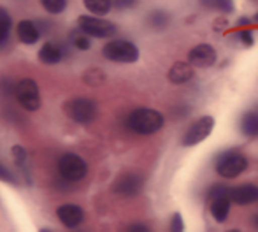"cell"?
I'll return each instance as SVG.
<instances>
[{
    "label": "cell",
    "mask_w": 258,
    "mask_h": 232,
    "mask_svg": "<svg viewBox=\"0 0 258 232\" xmlns=\"http://www.w3.org/2000/svg\"><path fill=\"white\" fill-rule=\"evenodd\" d=\"M163 123H165L163 114L151 107H137L126 118V127L141 136H151V134L158 132Z\"/></svg>",
    "instance_id": "obj_1"
},
{
    "label": "cell",
    "mask_w": 258,
    "mask_h": 232,
    "mask_svg": "<svg viewBox=\"0 0 258 232\" xmlns=\"http://www.w3.org/2000/svg\"><path fill=\"white\" fill-rule=\"evenodd\" d=\"M248 158L242 151L239 150H225L216 157L214 167L216 172L225 180H234V178L241 176L242 172L248 169Z\"/></svg>",
    "instance_id": "obj_2"
},
{
    "label": "cell",
    "mask_w": 258,
    "mask_h": 232,
    "mask_svg": "<svg viewBox=\"0 0 258 232\" xmlns=\"http://www.w3.org/2000/svg\"><path fill=\"white\" fill-rule=\"evenodd\" d=\"M102 55L111 62L118 64H134L139 60V48L125 39H112L104 46Z\"/></svg>",
    "instance_id": "obj_3"
},
{
    "label": "cell",
    "mask_w": 258,
    "mask_h": 232,
    "mask_svg": "<svg viewBox=\"0 0 258 232\" xmlns=\"http://www.w3.org/2000/svg\"><path fill=\"white\" fill-rule=\"evenodd\" d=\"M78 27L81 32H85L90 37H97V39H105V37H112L116 34V25L112 21H107L104 18L99 16H90V14H83L78 18Z\"/></svg>",
    "instance_id": "obj_4"
},
{
    "label": "cell",
    "mask_w": 258,
    "mask_h": 232,
    "mask_svg": "<svg viewBox=\"0 0 258 232\" xmlns=\"http://www.w3.org/2000/svg\"><path fill=\"white\" fill-rule=\"evenodd\" d=\"M14 95H16L20 106L25 107L27 111H37L42 104L39 86L32 78L20 79L16 83V88H14Z\"/></svg>",
    "instance_id": "obj_5"
},
{
    "label": "cell",
    "mask_w": 258,
    "mask_h": 232,
    "mask_svg": "<svg viewBox=\"0 0 258 232\" xmlns=\"http://www.w3.org/2000/svg\"><path fill=\"white\" fill-rule=\"evenodd\" d=\"M63 111L76 123L86 125L97 116V104L86 97H76V99H71L63 104Z\"/></svg>",
    "instance_id": "obj_6"
},
{
    "label": "cell",
    "mask_w": 258,
    "mask_h": 232,
    "mask_svg": "<svg viewBox=\"0 0 258 232\" xmlns=\"http://www.w3.org/2000/svg\"><path fill=\"white\" fill-rule=\"evenodd\" d=\"M58 171H60L63 180L79 181L86 176V172H88V164H86L85 158H81L79 155L67 153L60 158V162H58Z\"/></svg>",
    "instance_id": "obj_7"
},
{
    "label": "cell",
    "mask_w": 258,
    "mask_h": 232,
    "mask_svg": "<svg viewBox=\"0 0 258 232\" xmlns=\"http://www.w3.org/2000/svg\"><path fill=\"white\" fill-rule=\"evenodd\" d=\"M214 129V118L213 116H202L197 122H194L183 134L181 144L183 146H195V144L202 143L209 137V134Z\"/></svg>",
    "instance_id": "obj_8"
},
{
    "label": "cell",
    "mask_w": 258,
    "mask_h": 232,
    "mask_svg": "<svg viewBox=\"0 0 258 232\" xmlns=\"http://www.w3.org/2000/svg\"><path fill=\"white\" fill-rule=\"evenodd\" d=\"M216 49L213 48L211 44H197L188 51V62H190L194 67H199V69H209L216 64Z\"/></svg>",
    "instance_id": "obj_9"
},
{
    "label": "cell",
    "mask_w": 258,
    "mask_h": 232,
    "mask_svg": "<svg viewBox=\"0 0 258 232\" xmlns=\"http://www.w3.org/2000/svg\"><path fill=\"white\" fill-rule=\"evenodd\" d=\"M144 187V178L139 176V174H123V176L118 178V181L114 183V192L118 195H123V197H134V195L141 194Z\"/></svg>",
    "instance_id": "obj_10"
},
{
    "label": "cell",
    "mask_w": 258,
    "mask_h": 232,
    "mask_svg": "<svg viewBox=\"0 0 258 232\" xmlns=\"http://www.w3.org/2000/svg\"><path fill=\"white\" fill-rule=\"evenodd\" d=\"M56 216L60 218V222L69 229H76L83 223L85 220V211L79 208L78 204H61L56 209Z\"/></svg>",
    "instance_id": "obj_11"
},
{
    "label": "cell",
    "mask_w": 258,
    "mask_h": 232,
    "mask_svg": "<svg viewBox=\"0 0 258 232\" xmlns=\"http://www.w3.org/2000/svg\"><path fill=\"white\" fill-rule=\"evenodd\" d=\"M228 197H230V201L234 202V204H239V206L253 204V202L258 201V187L251 183L239 185V187L230 188Z\"/></svg>",
    "instance_id": "obj_12"
},
{
    "label": "cell",
    "mask_w": 258,
    "mask_h": 232,
    "mask_svg": "<svg viewBox=\"0 0 258 232\" xmlns=\"http://www.w3.org/2000/svg\"><path fill=\"white\" fill-rule=\"evenodd\" d=\"M230 208H232V201L228 197V194H221L216 197L209 199V211L211 216L216 220L218 223H225L230 215Z\"/></svg>",
    "instance_id": "obj_13"
},
{
    "label": "cell",
    "mask_w": 258,
    "mask_h": 232,
    "mask_svg": "<svg viewBox=\"0 0 258 232\" xmlns=\"http://www.w3.org/2000/svg\"><path fill=\"white\" fill-rule=\"evenodd\" d=\"M167 78L172 85H184V83H190L195 78V69L190 62H176L169 69Z\"/></svg>",
    "instance_id": "obj_14"
},
{
    "label": "cell",
    "mask_w": 258,
    "mask_h": 232,
    "mask_svg": "<svg viewBox=\"0 0 258 232\" xmlns=\"http://www.w3.org/2000/svg\"><path fill=\"white\" fill-rule=\"evenodd\" d=\"M18 37H20V41L23 42V44H35V42L39 41V37H41V32H39V28L35 27L34 21L30 20H21L20 23H18Z\"/></svg>",
    "instance_id": "obj_15"
},
{
    "label": "cell",
    "mask_w": 258,
    "mask_h": 232,
    "mask_svg": "<svg viewBox=\"0 0 258 232\" xmlns=\"http://www.w3.org/2000/svg\"><path fill=\"white\" fill-rule=\"evenodd\" d=\"M239 127H241V132L248 139H258V106L242 114Z\"/></svg>",
    "instance_id": "obj_16"
},
{
    "label": "cell",
    "mask_w": 258,
    "mask_h": 232,
    "mask_svg": "<svg viewBox=\"0 0 258 232\" xmlns=\"http://www.w3.org/2000/svg\"><path fill=\"white\" fill-rule=\"evenodd\" d=\"M146 21H148V27L160 32L169 27L170 21H172V16H170V13H167V11H163V9H155L148 14Z\"/></svg>",
    "instance_id": "obj_17"
},
{
    "label": "cell",
    "mask_w": 258,
    "mask_h": 232,
    "mask_svg": "<svg viewBox=\"0 0 258 232\" xmlns=\"http://www.w3.org/2000/svg\"><path fill=\"white\" fill-rule=\"evenodd\" d=\"M39 60L48 65L58 64L61 60V49L56 44H53V42H44L41 46V49H39Z\"/></svg>",
    "instance_id": "obj_18"
},
{
    "label": "cell",
    "mask_w": 258,
    "mask_h": 232,
    "mask_svg": "<svg viewBox=\"0 0 258 232\" xmlns=\"http://www.w3.org/2000/svg\"><path fill=\"white\" fill-rule=\"evenodd\" d=\"M201 6L207 11H214V13H221V14H230L234 13L235 6L234 0H199Z\"/></svg>",
    "instance_id": "obj_19"
},
{
    "label": "cell",
    "mask_w": 258,
    "mask_h": 232,
    "mask_svg": "<svg viewBox=\"0 0 258 232\" xmlns=\"http://www.w3.org/2000/svg\"><path fill=\"white\" fill-rule=\"evenodd\" d=\"M85 7L93 16H105L112 9V0H83Z\"/></svg>",
    "instance_id": "obj_20"
},
{
    "label": "cell",
    "mask_w": 258,
    "mask_h": 232,
    "mask_svg": "<svg viewBox=\"0 0 258 232\" xmlns=\"http://www.w3.org/2000/svg\"><path fill=\"white\" fill-rule=\"evenodd\" d=\"M11 27H13V18L7 13L6 7H0V46L6 44L9 39Z\"/></svg>",
    "instance_id": "obj_21"
},
{
    "label": "cell",
    "mask_w": 258,
    "mask_h": 232,
    "mask_svg": "<svg viewBox=\"0 0 258 232\" xmlns=\"http://www.w3.org/2000/svg\"><path fill=\"white\" fill-rule=\"evenodd\" d=\"M83 81L90 86H100L105 83V74L100 69H88V71L83 74Z\"/></svg>",
    "instance_id": "obj_22"
},
{
    "label": "cell",
    "mask_w": 258,
    "mask_h": 232,
    "mask_svg": "<svg viewBox=\"0 0 258 232\" xmlns=\"http://www.w3.org/2000/svg\"><path fill=\"white\" fill-rule=\"evenodd\" d=\"M71 39H72V44L78 49H81V51H86V49H90V46H92L90 35H86L85 32H72Z\"/></svg>",
    "instance_id": "obj_23"
},
{
    "label": "cell",
    "mask_w": 258,
    "mask_h": 232,
    "mask_svg": "<svg viewBox=\"0 0 258 232\" xmlns=\"http://www.w3.org/2000/svg\"><path fill=\"white\" fill-rule=\"evenodd\" d=\"M42 7L51 14H60L67 7V0H41Z\"/></svg>",
    "instance_id": "obj_24"
},
{
    "label": "cell",
    "mask_w": 258,
    "mask_h": 232,
    "mask_svg": "<svg viewBox=\"0 0 258 232\" xmlns=\"http://www.w3.org/2000/svg\"><path fill=\"white\" fill-rule=\"evenodd\" d=\"M13 157L20 167H25V164H27V150L23 146H20V144L13 146Z\"/></svg>",
    "instance_id": "obj_25"
},
{
    "label": "cell",
    "mask_w": 258,
    "mask_h": 232,
    "mask_svg": "<svg viewBox=\"0 0 258 232\" xmlns=\"http://www.w3.org/2000/svg\"><path fill=\"white\" fill-rule=\"evenodd\" d=\"M237 37H239V41H241L242 46H248L249 48V46L255 44V37H253V32L249 30V28H242V30H239Z\"/></svg>",
    "instance_id": "obj_26"
},
{
    "label": "cell",
    "mask_w": 258,
    "mask_h": 232,
    "mask_svg": "<svg viewBox=\"0 0 258 232\" xmlns=\"http://www.w3.org/2000/svg\"><path fill=\"white\" fill-rule=\"evenodd\" d=\"M169 232H184V222H183V216H181L179 213H174L172 218H170Z\"/></svg>",
    "instance_id": "obj_27"
},
{
    "label": "cell",
    "mask_w": 258,
    "mask_h": 232,
    "mask_svg": "<svg viewBox=\"0 0 258 232\" xmlns=\"http://www.w3.org/2000/svg\"><path fill=\"white\" fill-rule=\"evenodd\" d=\"M137 4V0H112V6L116 7V9H130V7H134Z\"/></svg>",
    "instance_id": "obj_28"
},
{
    "label": "cell",
    "mask_w": 258,
    "mask_h": 232,
    "mask_svg": "<svg viewBox=\"0 0 258 232\" xmlns=\"http://www.w3.org/2000/svg\"><path fill=\"white\" fill-rule=\"evenodd\" d=\"M0 180L6 181V183H14V178L13 174H11L9 171H7L6 167H4L2 164H0Z\"/></svg>",
    "instance_id": "obj_29"
},
{
    "label": "cell",
    "mask_w": 258,
    "mask_h": 232,
    "mask_svg": "<svg viewBox=\"0 0 258 232\" xmlns=\"http://www.w3.org/2000/svg\"><path fill=\"white\" fill-rule=\"evenodd\" d=\"M126 232H150V229H148V225H144V223H132V225L126 229Z\"/></svg>",
    "instance_id": "obj_30"
},
{
    "label": "cell",
    "mask_w": 258,
    "mask_h": 232,
    "mask_svg": "<svg viewBox=\"0 0 258 232\" xmlns=\"http://www.w3.org/2000/svg\"><path fill=\"white\" fill-rule=\"evenodd\" d=\"M237 25L239 27H246V25H249V20L248 18H241V20L237 21Z\"/></svg>",
    "instance_id": "obj_31"
},
{
    "label": "cell",
    "mask_w": 258,
    "mask_h": 232,
    "mask_svg": "<svg viewBox=\"0 0 258 232\" xmlns=\"http://www.w3.org/2000/svg\"><path fill=\"white\" fill-rule=\"evenodd\" d=\"M251 223H253V227H255V229L258 230V215L253 216V218H251Z\"/></svg>",
    "instance_id": "obj_32"
},
{
    "label": "cell",
    "mask_w": 258,
    "mask_h": 232,
    "mask_svg": "<svg viewBox=\"0 0 258 232\" xmlns=\"http://www.w3.org/2000/svg\"><path fill=\"white\" fill-rule=\"evenodd\" d=\"M39 232H51V230H49V229H41Z\"/></svg>",
    "instance_id": "obj_33"
},
{
    "label": "cell",
    "mask_w": 258,
    "mask_h": 232,
    "mask_svg": "<svg viewBox=\"0 0 258 232\" xmlns=\"http://www.w3.org/2000/svg\"><path fill=\"white\" fill-rule=\"evenodd\" d=\"M227 232H241L239 229H232V230H227Z\"/></svg>",
    "instance_id": "obj_34"
},
{
    "label": "cell",
    "mask_w": 258,
    "mask_h": 232,
    "mask_svg": "<svg viewBox=\"0 0 258 232\" xmlns=\"http://www.w3.org/2000/svg\"><path fill=\"white\" fill-rule=\"evenodd\" d=\"M253 20H255V21H256V23H258V13L255 14V18H253Z\"/></svg>",
    "instance_id": "obj_35"
}]
</instances>
